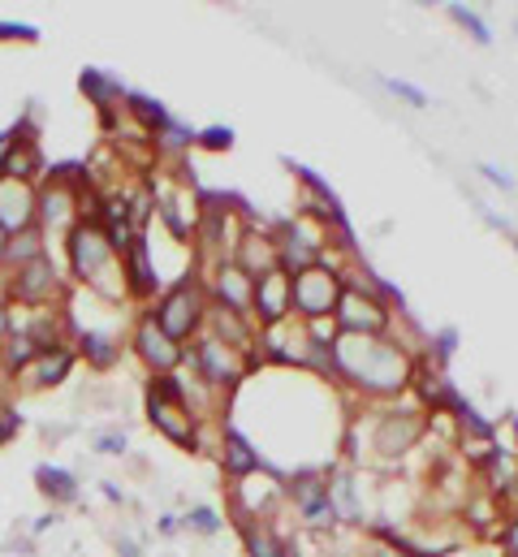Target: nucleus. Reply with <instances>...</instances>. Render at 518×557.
Instances as JSON below:
<instances>
[{"mask_svg": "<svg viewBox=\"0 0 518 557\" xmlns=\"http://www.w3.org/2000/svg\"><path fill=\"white\" fill-rule=\"evenodd\" d=\"M238 143V135L230 131V126H203V131H195V147H203V151H230Z\"/></svg>", "mask_w": 518, "mask_h": 557, "instance_id": "c756f323", "label": "nucleus"}, {"mask_svg": "<svg viewBox=\"0 0 518 557\" xmlns=\"http://www.w3.org/2000/svg\"><path fill=\"white\" fill-rule=\"evenodd\" d=\"M238 536H243L247 557H289L285 536L272 523H238Z\"/></svg>", "mask_w": 518, "mask_h": 557, "instance_id": "5701e85b", "label": "nucleus"}, {"mask_svg": "<svg viewBox=\"0 0 518 557\" xmlns=\"http://www.w3.org/2000/svg\"><path fill=\"white\" fill-rule=\"evenodd\" d=\"M182 523H186L190 532H199V536H217V532L225 528V519H221L217 506H190V510L182 515Z\"/></svg>", "mask_w": 518, "mask_h": 557, "instance_id": "c85d7f7f", "label": "nucleus"}, {"mask_svg": "<svg viewBox=\"0 0 518 557\" xmlns=\"http://www.w3.org/2000/svg\"><path fill=\"white\" fill-rule=\"evenodd\" d=\"M484 471H489V480H493V493L515 488L518 484V454L515 449H506V445H493V449H489V458H484Z\"/></svg>", "mask_w": 518, "mask_h": 557, "instance_id": "393cba45", "label": "nucleus"}, {"mask_svg": "<svg viewBox=\"0 0 518 557\" xmlns=\"http://www.w3.org/2000/svg\"><path fill=\"white\" fill-rule=\"evenodd\" d=\"M151 320H156V329H160L169 342L190 346V342L203 333V324H208L203 277L190 269V273H182L173 285H164V294H160L156 307H151Z\"/></svg>", "mask_w": 518, "mask_h": 557, "instance_id": "7ed1b4c3", "label": "nucleus"}, {"mask_svg": "<svg viewBox=\"0 0 518 557\" xmlns=\"http://www.w3.org/2000/svg\"><path fill=\"white\" fill-rule=\"evenodd\" d=\"M247 355H251V350H234V346L217 342L212 333H199V337L186 346V363L195 368V376H199L212 394H234V389L251 376L256 359H247Z\"/></svg>", "mask_w": 518, "mask_h": 557, "instance_id": "423d86ee", "label": "nucleus"}, {"mask_svg": "<svg viewBox=\"0 0 518 557\" xmlns=\"http://www.w3.org/2000/svg\"><path fill=\"white\" fill-rule=\"evenodd\" d=\"M122 113H126V122H134L143 135H160V131L173 122V113H169L160 100L143 96V91H126V100H122Z\"/></svg>", "mask_w": 518, "mask_h": 557, "instance_id": "4be33fe9", "label": "nucleus"}, {"mask_svg": "<svg viewBox=\"0 0 518 557\" xmlns=\"http://www.w3.org/2000/svg\"><path fill=\"white\" fill-rule=\"evenodd\" d=\"M0 285H4L0 298H4L9 307H22V311L61 307L65 294H70V285H65V277H61V269H57L52 256H39V260H30V264H22V269L0 273Z\"/></svg>", "mask_w": 518, "mask_h": 557, "instance_id": "39448f33", "label": "nucleus"}, {"mask_svg": "<svg viewBox=\"0 0 518 557\" xmlns=\"http://www.w3.org/2000/svg\"><path fill=\"white\" fill-rule=\"evenodd\" d=\"M333 324H337V333H355V337H388L393 311L359 277H346V294L333 311Z\"/></svg>", "mask_w": 518, "mask_h": 557, "instance_id": "6e6552de", "label": "nucleus"}, {"mask_svg": "<svg viewBox=\"0 0 518 557\" xmlns=\"http://www.w3.org/2000/svg\"><path fill=\"white\" fill-rule=\"evenodd\" d=\"M151 147H156V160H160V156L182 160V156L195 147V131H190V126H182V122L173 117V122H169L160 135H151Z\"/></svg>", "mask_w": 518, "mask_h": 557, "instance_id": "a878e982", "label": "nucleus"}, {"mask_svg": "<svg viewBox=\"0 0 518 557\" xmlns=\"http://www.w3.org/2000/svg\"><path fill=\"white\" fill-rule=\"evenodd\" d=\"M78 91L96 104L104 131L113 135V131H118V109H122V100H126V83L113 78V74H104V70H91V65H87V70L78 74Z\"/></svg>", "mask_w": 518, "mask_h": 557, "instance_id": "a211bd4d", "label": "nucleus"}, {"mask_svg": "<svg viewBox=\"0 0 518 557\" xmlns=\"http://www.w3.org/2000/svg\"><path fill=\"white\" fill-rule=\"evenodd\" d=\"M454 346H458V333H454V329L436 333V337H432V346H428L432 363H436V368H445V363H449V355H454Z\"/></svg>", "mask_w": 518, "mask_h": 557, "instance_id": "2f4dec72", "label": "nucleus"}, {"mask_svg": "<svg viewBox=\"0 0 518 557\" xmlns=\"http://www.w3.org/2000/svg\"><path fill=\"white\" fill-rule=\"evenodd\" d=\"M221 471H225L230 480H243V475L276 471V467L259 454L256 445H251V436H247L234 419H225V423H221Z\"/></svg>", "mask_w": 518, "mask_h": 557, "instance_id": "dca6fc26", "label": "nucleus"}, {"mask_svg": "<svg viewBox=\"0 0 518 557\" xmlns=\"http://www.w3.org/2000/svg\"><path fill=\"white\" fill-rule=\"evenodd\" d=\"M177 523H182V519H173V515H160V536H173V532H177Z\"/></svg>", "mask_w": 518, "mask_h": 557, "instance_id": "ea45409f", "label": "nucleus"}, {"mask_svg": "<svg viewBox=\"0 0 518 557\" xmlns=\"http://www.w3.org/2000/svg\"><path fill=\"white\" fill-rule=\"evenodd\" d=\"M74 363H78L74 346H70V342H61V346L39 350L22 372H13V376H9V385H17V394H44V389L65 385V376L74 372Z\"/></svg>", "mask_w": 518, "mask_h": 557, "instance_id": "9b49d317", "label": "nucleus"}, {"mask_svg": "<svg viewBox=\"0 0 518 557\" xmlns=\"http://www.w3.org/2000/svg\"><path fill=\"white\" fill-rule=\"evenodd\" d=\"M100 488H104V497H109V502H113V506H122V502H126V493H122V488H118V484H113V480H104V484H100Z\"/></svg>", "mask_w": 518, "mask_h": 557, "instance_id": "4c0bfd02", "label": "nucleus"}, {"mask_svg": "<svg viewBox=\"0 0 518 557\" xmlns=\"http://www.w3.org/2000/svg\"><path fill=\"white\" fill-rule=\"evenodd\" d=\"M91 445H96V454H109V458H122V454H126V432H122V428H113V432H96V441H91Z\"/></svg>", "mask_w": 518, "mask_h": 557, "instance_id": "7c9ffc66", "label": "nucleus"}, {"mask_svg": "<svg viewBox=\"0 0 518 557\" xmlns=\"http://www.w3.org/2000/svg\"><path fill=\"white\" fill-rule=\"evenodd\" d=\"M130 350L138 355V363H143L151 376H173V372H182V368H186V346L169 342V337L156 329L151 311H138V315H134Z\"/></svg>", "mask_w": 518, "mask_h": 557, "instance_id": "9d476101", "label": "nucleus"}, {"mask_svg": "<svg viewBox=\"0 0 518 557\" xmlns=\"http://www.w3.org/2000/svg\"><path fill=\"white\" fill-rule=\"evenodd\" d=\"M4 256H9V234L0 230V273H4Z\"/></svg>", "mask_w": 518, "mask_h": 557, "instance_id": "79ce46f5", "label": "nucleus"}, {"mask_svg": "<svg viewBox=\"0 0 518 557\" xmlns=\"http://www.w3.org/2000/svg\"><path fill=\"white\" fill-rule=\"evenodd\" d=\"M39 256H52V251H48V238H44L39 225L13 234V238H9V256H4V273H9V269H22V264H30V260H39Z\"/></svg>", "mask_w": 518, "mask_h": 557, "instance_id": "b1692460", "label": "nucleus"}, {"mask_svg": "<svg viewBox=\"0 0 518 557\" xmlns=\"http://www.w3.org/2000/svg\"><path fill=\"white\" fill-rule=\"evenodd\" d=\"M57 523H61V510H52V515H39V519H35V528H30V536H44V532H52Z\"/></svg>", "mask_w": 518, "mask_h": 557, "instance_id": "e433bc0d", "label": "nucleus"}, {"mask_svg": "<svg viewBox=\"0 0 518 557\" xmlns=\"http://www.w3.org/2000/svg\"><path fill=\"white\" fill-rule=\"evenodd\" d=\"M480 173H484L493 186H502V190H515V177H510L506 169H497V164H489V160H484V164H480Z\"/></svg>", "mask_w": 518, "mask_h": 557, "instance_id": "c9c22d12", "label": "nucleus"}, {"mask_svg": "<svg viewBox=\"0 0 518 557\" xmlns=\"http://www.w3.org/2000/svg\"><path fill=\"white\" fill-rule=\"evenodd\" d=\"M342 294H346V273L337 264H329V260H320V264H311V269L289 277V307H294V315L303 324L333 320Z\"/></svg>", "mask_w": 518, "mask_h": 557, "instance_id": "0eeeda50", "label": "nucleus"}, {"mask_svg": "<svg viewBox=\"0 0 518 557\" xmlns=\"http://www.w3.org/2000/svg\"><path fill=\"white\" fill-rule=\"evenodd\" d=\"M35 208H39V186L0 177V230L9 238L22 230H35Z\"/></svg>", "mask_w": 518, "mask_h": 557, "instance_id": "f3484780", "label": "nucleus"}, {"mask_svg": "<svg viewBox=\"0 0 518 557\" xmlns=\"http://www.w3.org/2000/svg\"><path fill=\"white\" fill-rule=\"evenodd\" d=\"M83 195H87V190H83ZM83 195H78V190H70V186L39 182V208H35V225L44 230V238H52V234H70V230L83 221V212H78Z\"/></svg>", "mask_w": 518, "mask_h": 557, "instance_id": "4468645a", "label": "nucleus"}, {"mask_svg": "<svg viewBox=\"0 0 518 557\" xmlns=\"http://www.w3.org/2000/svg\"><path fill=\"white\" fill-rule=\"evenodd\" d=\"M0 302H4V298H0Z\"/></svg>", "mask_w": 518, "mask_h": 557, "instance_id": "37998d69", "label": "nucleus"}, {"mask_svg": "<svg viewBox=\"0 0 518 557\" xmlns=\"http://www.w3.org/2000/svg\"><path fill=\"white\" fill-rule=\"evenodd\" d=\"M22 423H26V419H22L17 407H0V445H9V441L22 432Z\"/></svg>", "mask_w": 518, "mask_h": 557, "instance_id": "72a5a7b5", "label": "nucleus"}, {"mask_svg": "<svg viewBox=\"0 0 518 557\" xmlns=\"http://www.w3.org/2000/svg\"><path fill=\"white\" fill-rule=\"evenodd\" d=\"M234 264L251 281L263 277V273H272V269H276V238H272L268 230L247 225L243 238H238V247H234Z\"/></svg>", "mask_w": 518, "mask_h": 557, "instance_id": "6ab92c4d", "label": "nucleus"}, {"mask_svg": "<svg viewBox=\"0 0 518 557\" xmlns=\"http://www.w3.org/2000/svg\"><path fill=\"white\" fill-rule=\"evenodd\" d=\"M0 39H4V44H13V39L39 44V26H30V22H0Z\"/></svg>", "mask_w": 518, "mask_h": 557, "instance_id": "473e14b6", "label": "nucleus"}, {"mask_svg": "<svg viewBox=\"0 0 518 557\" xmlns=\"http://www.w3.org/2000/svg\"><path fill=\"white\" fill-rule=\"evenodd\" d=\"M13 135H9V131H4V135H0V173H4V164H9V151H13Z\"/></svg>", "mask_w": 518, "mask_h": 557, "instance_id": "58836bf2", "label": "nucleus"}, {"mask_svg": "<svg viewBox=\"0 0 518 557\" xmlns=\"http://www.w3.org/2000/svg\"><path fill=\"white\" fill-rule=\"evenodd\" d=\"M203 294H208V307H221V311H234V315H251L256 281L247 277L234 260H225V264H212L208 269Z\"/></svg>", "mask_w": 518, "mask_h": 557, "instance_id": "ddd939ff", "label": "nucleus"}, {"mask_svg": "<svg viewBox=\"0 0 518 557\" xmlns=\"http://www.w3.org/2000/svg\"><path fill=\"white\" fill-rule=\"evenodd\" d=\"M122 260V285H126V298L134 302H156L164 294L160 285V269H156V256H151V243L147 234H134L130 247L118 256Z\"/></svg>", "mask_w": 518, "mask_h": 557, "instance_id": "f8f14e48", "label": "nucleus"}, {"mask_svg": "<svg viewBox=\"0 0 518 557\" xmlns=\"http://www.w3.org/2000/svg\"><path fill=\"white\" fill-rule=\"evenodd\" d=\"M118 557H143V554H138L134 541H118Z\"/></svg>", "mask_w": 518, "mask_h": 557, "instance_id": "a19ab883", "label": "nucleus"}, {"mask_svg": "<svg viewBox=\"0 0 518 557\" xmlns=\"http://www.w3.org/2000/svg\"><path fill=\"white\" fill-rule=\"evenodd\" d=\"M65 260H70V277L78 281L87 294H96L100 302H122L126 298L122 260H118L109 234L100 230V221H78L65 234Z\"/></svg>", "mask_w": 518, "mask_h": 557, "instance_id": "f03ea898", "label": "nucleus"}, {"mask_svg": "<svg viewBox=\"0 0 518 557\" xmlns=\"http://www.w3.org/2000/svg\"><path fill=\"white\" fill-rule=\"evenodd\" d=\"M70 346H74L78 359H87V363L100 368V372H109V368L122 359L118 337H113V333H100V329H78V333L70 337Z\"/></svg>", "mask_w": 518, "mask_h": 557, "instance_id": "aec40b11", "label": "nucleus"}, {"mask_svg": "<svg viewBox=\"0 0 518 557\" xmlns=\"http://www.w3.org/2000/svg\"><path fill=\"white\" fill-rule=\"evenodd\" d=\"M35 488L52 502V506H74L78 502V475L61 462H39L35 467Z\"/></svg>", "mask_w": 518, "mask_h": 557, "instance_id": "412c9836", "label": "nucleus"}, {"mask_svg": "<svg viewBox=\"0 0 518 557\" xmlns=\"http://www.w3.org/2000/svg\"><path fill=\"white\" fill-rule=\"evenodd\" d=\"M333 381L342 389H355L363 398H402L415 376V355L397 337H355L337 333L333 337Z\"/></svg>", "mask_w": 518, "mask_h": 557, "instance_id": "f257e3e1", "label": "nucleus"}, {"mask_svg": "<svg viewBox=\"0 0 518 557\" xmlns=\"http://www.w3.org/2000/svg\"><path fill=\"white\" fill-rule=\"evenodd\" d=\"M423 436V416L419 411H397L385 407L372 419V441H368V462H397L415 449V441Z\"/></svg>", "mask_w": 518, "mask_h": 557, "instance_id": "1a4fd4ad", "label": "nucleus"}, {"mask_svg": "<svg viewBox=\"0 0 518 557\" xmlns=\"http://www.w3.org/2000/svg\"><path fill=\"white\" fill-rule=\"evenodd\" d=\"M502 554L518 557V515H510L506 528H502Z\"/></svg>", "mask_w": 518, "mask_h": 557, "instance_id": "f704fd0d", "label": "nucleus"}, {"mask_svg": "<svg viewBox=\"0 0 518 557\" xmlns=\"http://www.w3.org/2000/svg\"><path fill=\"white\" fill-rule=\"evenodd\" d=\"M445 9H449V17H454V22H458L476 44H484V48L493 44V30H489V22H484L476 9H467V4H445Z\"/></svg>", "mask_w": 518, "mask_h": 557, "instance_id": "bb28decb", "label": "nucleus"}, {"mask_svg": "<svg viewBox=\"0 0 518 557\" xmlns=\"http://www.w3.org/2000/svg\"><path fill=\"white\" fill-rule=\"evenodd\" d=\"M143 407H147L151 428H156L169 445H177V449H199V445H203V419L186 407V398H182V389H177V376H151Z\"/></svg>", "mask_w": 518, "mask_h": 557, "instance_id": "20e7f679", "label": "nucleus"}, {"mask_svg": "<svg viewBox=\"0 0 518 557\" xmlns=\"http://www.w3.org/2000/svg\"><path fill=\"white\" fill-rule=\"evenodd\" d=\"M377 83L385 87L393 100H402V104H410V109H428L432 104V96L428 91H419L415 83H406V78H385V74H377Z\"/></svg>", "mask_w": 518, "mask_h": 557, "instance_id": "cd10ccee", "label": "nucleus"}, {"mask_svg": "<svg viewBox=\"0 0 518 557\" xmlns=\"http://www.w3.org/2000/svg\"><path fill=\"white\" fill-rule=\"evenodd\" d=\"M251 320H256V329H276V324H285V320H294V307H289V273L272 269V273L256 277Z\"/></svg>", "mask_w": 518, "mask_h": 557, "instance_id": "2eb2a0df", "label": "nucleus"}]
</instances>
